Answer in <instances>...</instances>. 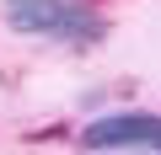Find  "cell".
Returning <instances> with one entry per match:
<instances>
[{"instance_id":"2","label":"cell","mask_w":161,"mask_h":155,"mask_svg":"<svg viewBox=\"0 0 161 155\" xmlns=\"http://www.w3.org/2000/svg\"><path fill=\"white\" fill-rule=\"evenodd\" d=\"M80 150H150V155H161V112H108L80 128Z\"/></svg>"},{"instance_id":"1","label":"cell","mask_w":161,"mask_h":155,"mask_svg":"<svg viewBox=\"0 0 161 155\" xmlns=\"http://www.w3.org/2000/svg\"><path fill=\"white\" fill-rule=\"evenodd\" d=\"M6 22L27 38H59V43H97L102 38V16L70 6V0H6Z\"/></svg>"}]
</instances>
